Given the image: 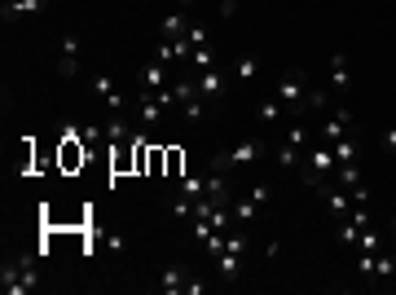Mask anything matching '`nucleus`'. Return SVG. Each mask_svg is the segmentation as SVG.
I'll return each instance as SVG.
<instances>
[{
    "instance_id": "nucleus-1",
    "label": "nucleus",
    "mask_w": 396,
    "mask_h": 295,
    "mask_svg": "<svg viewBox=\"0 0 396 295\" xmlns=\"http://www.w3.org/2000/svg\"><path fill=\"white\" fill-rule=\"evenodd\" d=\"M277 102L291 114H304V102H308V71L304 67H291V75L277 79Z\"/></svg>"
},
{
    "instance_id": "nucleus-2",
    "label": "nucleus",
    "mask_w": 396,
    "mask_h": 295,
    "mask_svg": "<svg viewBox=\"0 0 396 295\" xmlns=\"http://www.w3.org/2000/svg\"><path fill=\"white\" fill-rule=\"evenodd\" d=\"M335 168H339L335 150H330V145H312V150H308V159H304V168H300V181L317 190V185L326 181V176H335Z\"/></svg>"
},
{
    "instance_id": "nucleus-3",
    "label": "nucleus",
    "mask_w": 396,
    "mask_h": 295,
    "mask_svg": "<svg viewBox=\"0 0 396 295\" xmlns=\"http://www.w3.org/2000/svg\"><path fill=\"white\" fill-rule=\"evenodd\" d=\"M0 287H5V295H31L40 287V273L31 260H22V265H5L0 269Z\"/></svg>"
},
{
    "instance_id": "nucleus-4",
    "label": "nucleus",
    "mask_w": 396,
    "mask_h": 295,
    "mask_svg": "<svg viewBox=\"0 0 396 295\" xmlns=\"http://www.w3.org/2000/svg\"><path fill=\"white\" fill-rule=\"evenodd\" d=\"M260 155H264V141H260V137H251V141H238L229 155H216V159H211V172L242 168V163H251V159H260Z\"/></svg>"
},
{
    "instance_id": "nucleus-5",
    "label": "nucleus",
    "mask_w": 396,
    "mask_h": 295,
    "mask_svg": "<svg viewBox=\"0 0 396 295\" xmlns=\"http://www.w3.org/2000/svg\"><path fill=\"white\" fill-rule=\"evenodd\" d=\"M348 128H352V110L348 106H339V110H326L322 114V141H343L348 137Z\"/></svg>"
},
{
    "instance_id": "nucleus-6",
    "label": "nucleus",
    "mask_w": 396,
    "mask_h": 295,
    "mask_svg": "<svg viewBox=\"0 0 396 295\" xmlns=\"http://www.w3.org/2000/svg\"><path fill=\"white\" fill-rule=\"evenodd\" d=\"M198 93H203V102H220V97L229 93V79L220 67H207V71H198Z\"/></svg>"
},
{
    "instance_id": "nucleus-7",
    "label": "nucleus",
    "mask_w": 396,
    "mask_h": 295,
    "mask_svg": "<svg viewBox=\"0 0 396 295\" xmlns=\"http://www.w3.org/2000/svg\"><path fill=\"white\" fill-rule=\"evenodd\" d=\"M58 75H62V79H75V75H79V36H62Z\"/></svg>"
},
{
    "instance_id": "nucleus-8",
    "label": "nucleus",
    "mask_w": 396,
    "mask_h": 295,
    "mask_svg": "<svg viewBox=\"0 0 396 295\" xmlns=\"http://www.w3.org/2000/svg\"><path fill=\"white\" fill-rule=\"evenodd\" d=\"M330 88H335V97H348V88H352V71H348V58L343 53L330 58Z\"/></svg>"
},
{
    "instance_id": "nucleus-9",
    "label": "nucleus",
    "mask_w": 396,
    "mask_h": 295,
    "mask_svg": "<svg viewBox=\"0 0 396 295\" xmlns=\"http://www.w3.org/2000/svg\"><path fill=\"white\" fill-rule=\"evenodd\" d=\"M190 27H194V22L185 18V9H172V13H168V18H163V22H159V36H163V40H180V36H185V31H190Z\"/></svg>"
},
{
    "instance_id": "nucleus-10",
    "label": "nucleus",
    "mask_w": 396,
    "mask_h": 295,
    "mask_svg": "<svg viewBox=\"0 0 396 295\" xmlns=\"http://www.w3.org/2000/svg\"><path fill=\"white\" fill-rule=\"evenodd\" d=\"M93 88H97V97H102V102H106V106H110L114 114H124V106H128V102H124V93L114 88L106 75H93Z\"/></svg>"
},
{
    "instance_id": "nucleus-11",
    "label": "nucleus",
    "mask_w": 396,
    "mask_h": 295,
    "mask_svg": "<svg viewBox=\"0 0 396 295\" xmlns=\"http://www.w3.org/2000/svg\"><path fill=\"white\" fill-rule=\"evenodd\" d=\"M48 9V0H5V22L9 18H36Z\"/></svg>"
},
{
    "instance_id": "nucleus-12",
    "label": "nucleus",
    "mask_w": 396,
    "mask_h": 295,
    "mask_svg": "<svg viewBox=\"0 0 396 295\" xmlns=\"http://www.w3.org/2000/svg\"><path fill=\"white\" fill-rule=\"evenodd\" d=\"M211 260H216V269H220V282H238L242 277V251H220Z\"/></svg>"
},
{
    "instance_id": "nucleus-13",
    "label": "nucleus",
    "mask_w": 396,
    "mask_h": 295,
    "mask_svg": "<svg viewBox=\"0 0 396 295\" xmlns=\"http://www.w3.org/2000/svg\"><path fill=\"white\" fill-rule=\"evenodd\" d=\"M185 287H190V269L185 265H168V269L159 273V291L172 295V291H185Z\"/></svg>"
},
{
    "instance_id": "nucleus-14",
    "label": "nucleus",
    "mask_w": 396,
    "mask_h": 295,
    "mask_svg": "<svg viewBox=\"0 0 396 295\" xmlns=\"http://www.w3.org/2000/svg\"><path fill=\"white\" fill-rule=\"evenodd\" d=\"M159 114H163V102H159V93L141 88V97H137V119H141V124H154Z\"/></svg>"
},
{
    "instance_id": "nucleus-15",
    "label": "nucleus",
    "mask_w": 396,
    "mask_h": 295,
    "mask_svg": "<svg viewBox=\"0 0 396 295\" xmlns=\"http://www.w3.org/2000/svg\"><path fill=\"white\" fill-rule=\"evenodd\" d=\"M277 163H282L286 172H300V168H304V145L282 141V145H277Z\"/></svg>"
},
{
    "instance_id": "nucleus-16",
    "label": "nucleus",
    "mask_w": 396,
    "mask_h": 295,
    "mask_svg": "<svg viewBox=\"0 0 396 295\" xmlns=\"http://www.w3.org/2000/svg\"><path fill=\"white\" fill-rule=\"evenodd\" d=\"M256 114H260L264 128H277V124H282V114H286V106L277 102V97H264V102L256 106Z\"/></svg>"
},
{
    "instance_id": "nucleus-17",
    "label": "nucleus",
    "mask_w": 396,
    "mask_h": 295,
    "mask_svg": "<svg viewBox=\"0 0 396 295\" xmlns=\"http://www.w3.org/2000/svg\"><path fill=\"white\" fill-rule=\"evenodd\" d=\"M163 79H168V75H163V62H145V67L137 71V84H141V88H150V93L163 88Z\"/></svg>"
},
{
    "instance_id": "nucleus-18",
    "label": "nucleus",
    "mask_w": 396,
    "mask_h": 295,
    "mask_svg": "<svg viewBox=\"0 0 396 295\" xmlns=\"http://www.w3.org/2000/svg\"><path fill=\"white\" fill-rule=\"evenodd\" d=\"M229 211H234V225H246V229H251L256 216H260V207L251 199H234V203H229Z\"/></svg>"
},
{
    "instance_id": "nucleus-19",
    "label": "nucleus",
    "mask_w": 396,
    "mask_h": 295,
    "mask_svg": "<svg viewBox=\"0 0 396 295\" xmlns=\"http://www.w3.org/2000/svg\"><path fill=\"white\" fill-rule=\"evenodd\" d=\"M207 199L216 203V207H229V203H234V199H229V185H225V176H220V172H211V176H207Z\"/></svg>"
},
{
    "instance_id": "nucleus-20",
    "label": "nucleus",
    "mask_w": 396,
    "mask_h": 295,
    "mask_svg": "<svg viewBox=\"0 0 396 295\" xmlns=\"http://www.w3.org/2000/svg\"><path fill=\"white\" fill-rule=\"evenodd\" d=\"M106 141H110V145H128V141H132V128H128L124 114H114V119L106 124Z\"/></svg>"
},
{
    "instance_id": "nucleus-21",
    "label": "nucleus",
    "mask_w": 396,
    "mask_h": 295,
    "mask_svg": "<svg viewBox=\"0 0 396 295\" xmlns=\"http://www.w3.org/2000/svg\"><path fill=\"white\" fill-rule=\"evenodd\" d=\"M256 75H260V58L246 53V58H238V62H234V79H238V84H251Z\"/></svg>"
},
{
    "instance_id": "nucleus-22",
    "label": "nucleus",
    "mask_w": 396,
    "mask_h": 295,
    "mask_svg": "<svg viewBox=\"0 0 396 295\" xmlns=\"http://www.w3.org/2000/svg\"><path fill=\"white\" fill-rule=\"evenodd\" d=\"M392 273H396V260H392V256H388V247H383V251L374 256V282H388Z\"/></svg>"
},
{
    "instance_id": "nucleus-23",
    "label": "nucleus",
    "mask_w": 396,
    "mask_h": 295,
    "mask_svg": "<svg viewBox=\"0 0 396 295\" xmlns=\"http://www.w3.org/2000/svg\"><path fill=\"white\" fill-rule=\"evenodd\" d=\"M357 247H361V251H383V238H378V229H374V225H366V229H361Z\"/></svg>"
},
{
    "instance_id": "nucleus-24",
    "label": "nucleus",
    "mask_w": 396,
    "mask_h": 295,
    "mask_svg": "<svg viewBox=\"0 0 396 295\" xmlns=\"http://www.w3.org/2000/svg\"><path fill=\"white\" fill-rule=\"evenodd\" d=\"M180 194H185V199H203V194H207V176H185V181H180Z\"/></svg>"
},
{
    "instance_id": "nucleus-25",
    "label": "nucleus",
    "mask_w": 396,
    "mask_h": 295,
    "mask_svg": "<svg viewBox=\"0 0 396 295\" xmlns=\"http://www.w3.org/2000/svg\"><path fill=\"white\" fill-rule=\"evenodd\" d=\"M246 199H251V203H256V207L264 211V207H269V203H273V185H269V181H256V190H251V194H246Z\"/></svg>"
},
{
    "instance_id": "nucleus-26",
    "label": "nucleus",
    "mask_w": 396,
    "mask_h": 295,
    "mask_svg": "<svg viewBox=\"0 0 396 295\" xmlns=\"http://www.w3.org/2000/svg\"><path fill=\"white\" fill-rule=\"evenodd\" d=\"M330 150H335L339 163H357V145H352L348 137H343V141H330Z\"/></svg>"
},
{
    "instance_id": "nucleus-27",
    "label": "nucleus",
    "mask_w": 396,
    "mask_h": 295,
    "mask_svg": "<svg viewBox=\"0 0 396 295\" xmlns=\"http://www.w3.org/2000/svg\"><path fill=\"white\" fill-rule=\"evenodd\" d=\"M190 62H194L198 71H207V67H220V62H216V53H211L207 44H203V48H194V53H190Z\"/></svg>"
},
{
    "instance_id": "nucleus-28",
    "label": "nucleus",
    "mask_w": 396,
    "mask_h": 295,
    "mask_svg": "<svg viewBox=\"0 0 396 295\" xmlns=\"http://www.w3.org/2000/svg\"><path fill=\"white\" fill-rule=\"evenodd\" d=\"M326 106H330V93H326V88H308L304 110H326Z\"/></svg>"
},
{
    "instance_id": "nucleus-29",
    "label": "nucleus",
    "mask_w": 396,
    "mask_h": 295,
    "mask_svg": "<svg viewBox=\"0 0 396 295\" xmlns=\"http://www.w3.org/2000/svg\"><path fill=\"white\" fill-rule=\"evenodd\" d=\"M172 216H176V221L194 216V199H185V194H176V199H172Z\"/></svg>"
},
{
    "instance_id": "nucleus-30",
    "label": "nucleus",
    "mask_w": 396,
    "mask_h": 295,
    "mask_svg": "<svg viewBox=\"0 0 396 295\" xmlns=\"http://www.w3.org/2000/svg\"><path fill=\"white\" fill-rule=\"evenodd\" d=\"M185 40H190V53H194V48H203V44H207V27H190Z\"/></svg>"
},
{
    "instance_id": "nucleus-31",
    "label": "nucleus",
    "mask_w": 396,
    "mask_h": 295,
    "mask_svg": "<svg viewBox=\"0 0 396 295\" xmlns=\"http://www.w3.org/2000/svg\"><path fill=\"white\" fill-rule=\"evenodd\" d=\"M286 141H295V145H304V141H308V128H304L300 119H295V124H291V133H286Z\"/></svg>"
},
{
    "instance_id": "nucleus-32",
    "label": "nucleus",
    "mask_w": 396,
    "mask_h": 295,
    "mask_svg": "<svg viewBox=\"0 0 396 295\" xmlns=\"http://www.w3.org/2000/svg\"><path fill=\"white\" fill-rule=\"evenodd\" d=\"M348 199L366 207V203H370V190H366V185H352V190H348Z\"/></svg>"
},
{
    "instance_id": "nucleus-33",
    "label": "nucleus",
    "mask_w": 396,
    "mask_h": 295,
    "mask_svg": "<svg viewBox=\"0 0 396 295\" xmlns=\"http://www.w3.org/2000/svg\"><path fill=\"white\" fill-rule=\"evenodd\" d=\"M106 247L110 251H128V238L124 234H106Z\"/></svg>"
},
{
    "instance_id": "nucleus-34",
    "label": "nucleus",
    "mask_w": 396,
    "mask_h": 295,
    "mask_svg": "<svg viewBox=\"0 0 396 295\" xmlns=\"http://www.w3.org/2000/svg\"><path fill=\"white\" fill-rule=\"evenodd\" d=\"M238 5H242V0H220V18H234Z\"/></svg>"
},
{
    "instance_id": "nucleus-35",
    "label": "nucleus",
    "mask_w": 396,
    "mask_h": 295,
    "mask_svg": "<svg viewBox=\"0 0 396 295\" xmlns=\"http://www.w3.org/2000/svg\"><path fill=\"white\" fill-rule=\"evenodd\" d=\"M383 145H388V150L396 155V128H388V133H383Z\"/></svg>"
},
{
    "instance_id": "nucleus-36",
    "label": "nucleus",
    "mask_w": 396,
    "mask_h": 295,
    "mask_svg": "<svg viewBox=\"0 0 396 295\" xmlns=\"http://www.w3.org/2000/svg\"><path fill=\"white\" fill-rule=\"evenodd\" d=\"M392 238H396V216H392Z\"/></svg>"
},
{
    "instance_id": "nucleus-37",
    "label": "nucleus",
    "mask_w": 396,
    "mask_h": 295,
    "mask_svg": "<svg viewBox=\"0 0 396 295\" xmlns=\"http://www.w3.org/2000/svg\"><path fill=\"white\" fill-rule=\"evenodd\" d=\"M180 5H194V0H180Z\"/></svg>"
}]
</instances>
